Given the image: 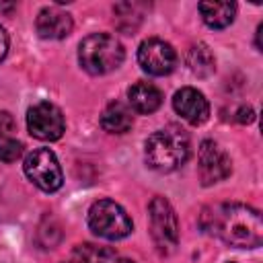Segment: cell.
<instances>
[{
	"label": "cell",
	"instance_id": "obj_1",
	"mask_svg": "<svg viewBox=\"0 0 263 263\" xmlns=\"http://www.w3.org/2000/svg\"><path fill=\"white\" fill-rule=\"evenodd\" d=\"M199 226L210 236L236 249H257L263 242L261 214L245 203L205 205L199 214Z\"/></svg>",
	"mask_w": 263,
	"mask_h": 263
},
{
	"label": "cell",
	"instance_id": "obj_2",
	"mask_svg": "<svg viewBox=\"0 0 263 263\" xmlns=\"http://www.w3.org/2000/svg\"><path fill=\"white\" fill-rule=\"evenodd\" d=\"M189 156V136L183 127L171 123L154 132L144 146L146 164L158 173H173Z\"/></svg>",
	"mask_w": 263,
	"mask_h": 263
},
{
	"label": "cell",
	"instance_id": "obj_3",
	"mask_svg": "<svg viewBox=\"0 0 263 263\" xmlns=\"http://www.w3.org/2000/svg\"><path fill=\"white\" fill-rule=\"evenodd\" d=\"M123 58H125V51L121 41L109 33H92L84 37L78 45V62L82 70L95 76L117 70Z\"/></svg>",
	"mask_w": 263,
	"mask_h": 263
},
{
	"label": "cell",
	"instance_id": "obj_4",
	"mask_svg": "<svg viewBox=\"0 0 263 263\" xmlns=\"http://www.w3.org/2000/svg\"><path fill=\"white\" fill-rule=\"evenodd\" d=\"M88 228L107 240H119L125 238L134 224L127 216V212L113 199H99L88 210Z\"/></svg>",
	"mask_w": 263,
	"mask_h": 263
},
{
	"label": "cell",
	"instance_id": "obj_5",
	"mask_svg": "<svg viewBox=\"0 0 263 263\" xmlns=\"http://www.w3.org/2000/svg\"><path fill=\"white\" fill-rule=\"evenodd\" d=\"M148 216H150V234L154 238L156 249L162 255L173 253L179 242V222L168 199L160 195L154 197L148 205Z\"/></svg>",
	"mask_w": 263,
	"mask_h": 263
},
{
	"label": "cell",
	"instance_id": "obj_6",
	"mask_svg": "<svg viewBox=\"0 0 263 263\" xmlns=\"http://www.w3.org/2000/svg\"><path fill=\"white\" fill-rule=\"evenodd\" d=\"M23 168H25V175L29 177V181L33 185H37L41 191L53 193L64 183L60 162H58L55 154L49 148H35V150H31L25 156Z\"/></svg>",
	"mask_w": 263,
	"mask_h": 263
},
{
	"label": "cell",
	"instance_id": "obj_7",
	"mask_svg": "<svg viewBox=\"0 0 263 263\" xmlns=\"http://www.w3.org/2000/svg\"><path fill=\"white\" fill-rule=\"evenodd\" d=\"M27 127L33 138L43 142H53L62 138L66 129V121L62 111L53 103L41 101L27 111Z\"/></svg>",
	"mask_w": 263,
	"mask_h": 263
},
{
	"label": "cell",
	"instance_id": "obj_8",
	"mask_svg": "<svg viewBox=\"0 0 263 263\" xmlns=\"http://www.w3.org/2000/svg\"><path fill=\"white\" fill-rule=\"evenodd\" d=\"M232 173V162L226 150L214 140H203L197 152V177L201 185H214L224 181Z\"/></svg>",
	"mask_w": 263,
	"mask_h": 263
},
{
	"label": "cell",
	"instance_id": "obj_9",
	"mask_svg": "<svg viewBox=\"0 0 263 263\" xmlns=\"http://www.w3.org/2000/svg\"><path fill=\"white\" fill-rule=\"evenodd\" d=\"M138 64L150 76H166L177 66V51L164 39L150 37L138 47Z\"/></svg>",
	"mask_w": 263,
	"mask_h": 263
},
{
	"label": "cell",
	"instance_id": "obj_10",
	"mask_svg": "<svg viewBox=\"0 0 263 263\" xmlns=\"http://www.w3.org/2000/svg\"><path fill=\"white\" fill-rule=\"evenodd\" d=\"M173 107L181 115V119H185L191 125H201L210 117V103H208V99L203 97V92H199L193 86L179 88L175 92V97H173Z\"/></svg>",
	"mask_w": 263,
	"mask_h": 263
},
{
	"label": "cell",
	"instance_id": "obj_11",
	"mask_svg": "<svg viewBox=\"0 0 263 263\" xmlns=\"http://www.w3.org/2000/svg\"><path fill=\"white\" fill-rule=\"evenodd\" d=\"M72 16L58 6H47L39 10L35 18V31L41 39H64L72 33Z\"/></svg>",
	"mask_w": 263,
	"mask_h": 263
},
{
	"label": "cell",
	"instance_id": "obj_12",
	"mask_svg": "<svg viewBox=\"0 0 263 263\" xmlns=\"http://www.w3.org/2000/svg\"><path fill=\"white\" fill-rule=\"evenodd\" d=\"M127 101H129V109L148 115L162 105V92L150 82H136L134 86L127 88Z\"/></svg>",
	"mask_w": 263,
	"mask_h": 263
},
{
	"label": "cell",
	"instance_id": "obj_13",
	"mask_svg": "<svg viewBox=\"0 0 263 263\" xmlns=\"http://www.w3.org/2000/svg\"><path fill=\"white\" fill-rule=\"evenodd\" d=\"M132 125H134L132 109L121 101L109 103L101 113V127L109 134H125L132 129Z\"/></svg>",
	"mask_w": 263,
	"mask_h": 263
},
{
	"label": "cell",
	"instance_id": "obj_14",
	"mask_svg": "<svg viewBox=\"0 0 263 263\" xmlns=\"http://www.w3.org/2000/svg\"><path fill=\"white\" fill-rule=\"evenodd\" d=\"M201 18L212 29H224L234 21L236 4L234 2H199L197 4Z\"/></svg>",
	"mask_w": 263,
	"mask_h": 263
},
{
	"label": "cell",
	"instance_id": "obj_15",
	"mask_svg": "<svg viewBox=\"0 0 263 263\" xmlns=\"http://www.w3.org/2000/svg\"><path fill=\"white\" fill-rule=\"evenodd\" d=\"M78 263H134L132 259L115 253L113 249H107V247H97V245H90V242H84V245H78L74 249V257Z\"/></svg>",
	"mask_w": 263,
	"mask_h": 263
},
{
	"label": "cell",
	"instance_id": "obj_16",
	"mask_svg": "<svg viewBox=\"0 0 263 263\" xmlns=\"http://www.w3.org/2000/svg\"><path fill=\"white\" fill-rule=\"evenodd\" d=\"M187 66L195 76L208 78L216 72V58L205 43H193L187 49Z\"/></svg>",
	"mask_w": 263,
	"mask_h": 263
},
{
	"label": "cell",
	"instance_id": "obj_17",
	"mask_svg": "<svg viewBox=\"0 0 263 263\" xmlns=\"http://www.w3.org/2000/svg\"><path fill=\"white\" fill-rule=\"evenodd\" d=\"M144 4L140 2H119L113 6V23L123 33H134L144 16Z\"/></svg>",
	"mask_w": 263,
	"mask_h": 263
},
{
	"label": "cell",
	"instance_id": "obj_18",
	"mask_svg": "<svg viewBox=\"0 0 263 263\" xmlns=\"http://www.w3.org/2000/svg\"><path fill=\"white\" fill-rule=\"evenodd\" d=\"M23 154V144L16 142L10 136H0V160L2 162H14Z\"/></svg>",
	"mask_w": 263,
	"mask_h": 263
},
{
	"label": "cell",
	"instance_id": "obj_19",
	"mask_svg": "<svg viewBox=\"0 0 263 263\" xmlns=\"http://www.w3.org/2000/svg\"><path fill=\"white\" fill-rule=\"evenodd\" d=\"M14 132V119L8 111H2L0 109V136H8Z\"/></svg>",
	"mask_w": 263,
	"mask_h": 263
},
{
	"label": "cell",
	"instance_id": "obj_20",
	"mask_svg": "<svg viewBox=\"0 0 263 263\" xmlns=\"http://www.w3.org/2000/svg\"><path fill=\"white\" fill-rule=\"evenodd\" d=\"M236 119H238L240 123H251V121L255 119V111H253L251 107H240V109L236 111Z\"/></svg>",
	"mask_w": 263,
	"mask_h": 263
},
{
	"label": "cell",
	"instance_id": "obj_21",
	"mask_svg": "<svg viewBox=\"0 0 263 263\" xmlns=\"http://www.w3.org/2000/svg\"><path fill=\"white\" fill-rule=\"evenodd\" d=\"M6 53H8V35H6V31H4V27L0 25V64L4 62Z\"/></svg>",
	"mask_w": 263,
	"mask_h": 263
},
{
	"label": "cell",
	"instance_id": "obj_22",
	"mask_svg": "<svg viewBox=\"0 0 263 263\" xmlns=\"http://www.w3.org/2000/svg\"><path fill=\"white\" fill-rule=\"evenodd\" d=\"M14 8H16L14 2H10V4H2V2H0V10H2V12H10V10H14Z\"/></svg>",
	"mask_w": 263,
	"mask_h": 263
},
{
	"label": "cell",
	"instance_id": "obj_23",
	"mask_svg": "<svg viewBox=\"0 0 263 263\" xmlns=\"http://www.w3.org/2000/svg\"><path fill=\"white\" fill-rule=\"evenodd\" d=\"M62 263H78L76 259H72V261H62Z\"/></svg>",
	"mask_w": 263,
	"mask_h": 263
},
{
	"label": "cell",
	"instance_id": "obj_24",
	"mask_svg": "<svg viewBox=\"0 0 263 263\" xmlns=\"http://www.w3.org/2000/svg\"><path fill=\"white\" fill-rule=\"evenodd\" d=\"M228 263H234V261H228Z\"/></svg>",
	"mask_w": 263,
	"mask_h": 263
}]
</instances>
